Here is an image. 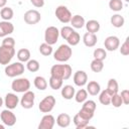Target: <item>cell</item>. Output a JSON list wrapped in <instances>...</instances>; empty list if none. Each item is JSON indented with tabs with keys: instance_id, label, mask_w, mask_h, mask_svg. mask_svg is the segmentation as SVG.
<instances>
[{
	"instance_id": "e0dca14e",
	"label": "cell",
	"mask_w": 129,
	"mask_h": 129,
	"mask_svg": "<svg viewBox=\"0 0 129 129\" xmlns=\"http://www.w3.org/2000/svg\"><path fill=\"white\" fill-rule=\"evenodd\" d=\"M97 35L96 33H91V32H86L83 36V42L86 46L88 47H93L97 43Z\"/></svg>"
},
{
	"instance_id": "7a4b0ae2",
	"label": "cell",
	"mask_w": 129,
	"mask_h": 129,
	"mask_svg": "<svg viewBox=\"0 0 129 129\" xmlns=\"http://www.w3.org/2000/svg\"><path fill=\"white\" fill-rule=\"evenodd\" d=\"M73 54V50L69 44H61L53 53V58L59 62L68 61Z\"/></svg>"
},
{
	"instance_id": "4fadbf2b",
	"label": "cell",
	"mask_w": 129,
	"mask_h": 129,
	"mask_svg": "<svg viewBox=\"0 0 129 129\" xmlns=\"http://www.w3.org/2000/svg\"><path fill=\"white\" fill-rule=\"evenodd\" d=\"M18 103H19V98L16 94H14V93L6 94L5 99H4V104L7 107V109H10V110L15 109L17 107Z\"/></svg>"
},
{
	"instance_id": "1f68e13d",
	"label": "cell",
	"mask_w": 129,
	"mask_h": 129,
	"mask_svg": "<svg viewBox=\"0 0 129 129\" xmlns=\"http://www.w3.org/2000/svg\"><path fill=\"white\" fill-rule=\"evenodd\" d=\"M39 68H40V64L36 59H29L26 61V69L31 73L37 72Z\"/></svg>"
},
{
	"instance_id": "e575fe53",
	"label": "cell",
	"mask_w": 129,
	"mask_h": 129,
	"mask_svg": "<svg viewBox=\"0 0 129 129\" xmlns=\"http://www.w3.org/2000/svg\"><path fill=\"white\" fill-rule=\"evenodd\" d=\"M109 7L113 11H121L123 9V2L122 0H110L109 1Z\"/></svg>"
},
{
	"instance_id": "6da1fadb",
	"label": "cell",
	"mask_w": 129,
	"mask_h": 129,
	"mask_svg": "<svg viewBox=\"0 0 129 129\" xmlns=\"http://www.w3.org/2000/svg\"><path fill=\"white\" fill-rule=\"evenodd\" d=\"M72 68L70 64H54L50 69V76L58 78L62 81L69 80L72 76Z\"/></svg>"
},
{
	"instance_id": "bcb514c9",
	"label": "cell",
	"mask_w": 129,
	"mask_h": 129,
	"mask_svg": "<svg viewBox=\"0 0 129 129\" xmlns=\"http://www.w3.org/2000/svg\"><path fill=\"white\" fill-rule=\"evenodd\" d=\"M7 4V0H0V8L5 7Z\"/></svg>"
},
{
	"instance_id": "5b68a950",
	"label": "cell",
	"mask_w": 129,
	"mask_h": 129,
	"mask_svg": "<svg viewBox=\"0 0 129 129\" xmlns=\"http://www.w3.org/2000/svg\"><path fill=\"white\" fill-rule=\"evenodd\" d=\"M14 54H15L14 47L1 45L0 46V64L7 66L13 58Z\"/></svg>"
},
{
	"instance_id": "83f0119b",
	"label": "cell",
	"mask_w": 129,
	"mask_h": 129,
	"mask_svg": "<svg viewBox=\"0 0 129 129\" xmlns=\"http://www.w3.org/2000/svg\"><path fill=\"white\" fill-rule=\"evenodd\" d=\"M111 97H112V95L107 90H104L99 95V101L102 105L107 106V105H110V103H111Z\"/></svg>"
},
{
	"instance_id": "b9f144b4",
	"label": "cell",
	"mask_w": 129,
	"mask_h": 129,
	"mask_svg": "<svg viewBox=\"0 0 129 129\" xmlns=\"http://www.w3.org/2000/svg\"><path fill=\"white\" fill-rule=\"evenodd\" d=\"M83 107L86 108V109H88V110H90V111L95 112L97 105H96L95 101H93V100H86L84 102V104H83Z\"/></svg>"
},
{
	"instance_id": "ba28073f",
	"label": "cell",
	"mask_w": 129,
	"mask_h": 129,
	"mask_svg": "<svg viewBox=\"0 0 129 129\" xmlns=\"http://www.w3.org/2000/svg\"><path fill=\"white\" fill-rule=\"evenodd\" d=\"M54 105H55V98L53 96L49 95V96H46L44 99H42L39 102L38 109L42 113H49L53 109Z\"/></svg>"
},
{
	"instance_id": "52a82bcc",
	"label": "cell",
	"mask_w": 129,
	"mask_h": 129,
	"mask_svg": "<svg viewBox=\"0 0 129 129\" xmlns=\"http://www.w3.org/2000/svg\"><path fill=\"white\" fill-rule=\"evenodd\" d=\"M55 16L61 23H69L72 19V13L69 10V8L64 5H59L55 9Z\"/></svg>"
},
{
	"instance_id": "d6a6232c",
	"label": "cell",
	"mask_w": 129,
	"mask_h": 129,
	"mask_svg": "<svg viewBox=\"0 0 129 129\" xmlns=\"http://www.w3.org/2000/svg\"><path fill=\"white\" fill-rule=\"evenodd\" d=\"M81 40V37H80V34L77 32V31H74L68 38H67V41L69 43V45H72V46H75L77 44H79Z\"/></svg>"
},
{
	"instance_id": "60d3db41",
	"label": "cell",
	"mask_w": 129,
	"mask_h": 129,
	"mask_svg": "<svg viewBox=\"0 0 129 129\" xmlns=\"http://www.w3.org/2000/svg\"><path fill=\"white\" fill-rule=\"evenodd\" d=\"M120 53L122 55H128L129 54V37H127L125 39V41L123 42V44L120 47Z\"/></svg>"
},
{
	"instance_id": "f546056e",
	"label": "cell",
	"mask_w": 129,
	"mask_h": 129,
	"mask_svg": "<svg viewBox=\"0 0 129 129\" xmlns=\"http://www.w3.org/2000/svg\"><path fill=\"white\" fill-rule=\"evenodd\" d=\"M48 84H49V87L52 90H58V89H60L62 87V80L50 76L49 81H48Z\"/></svg>"
},
{
	"instance_id": "7c38bea8",
	"label": "cell",
	"mask_w": 129,
	"mask_h": 129,
	"mask_svg": "<svg viewBox=\"0 0 129 129\" xmlns=\"http://www.w3.org/2000/svg\"><path fill=\"white\" fill-rule=\"evenodd\" d=\"M104 45H105V48L109 51H115L117 48H119V45H120V40L117 36L115 35H110L108 36L105 41H104Z\"/></svg>"
},
{
	"instance_id": "5bb4252c",
	"label": "cell",
	"mask_w": 129,
	"mask_h": 129,
	"mask_svg": "<svg viewBox=\"0 0 129 129\" xmlns=\"http://www.w3.org/2000/svg\"><path fill=\"white\" fill-rule=\"evenodd\" d=\"M55 124V119L52 115L46 114L41 118V121L38 125V129H52Z\"/></svg>"
},
{
	"instance_id": "f35d334b",
	"label": "cell",
	"mask_w": 129,
	"mask_h": 129,
	"mask_svg": "<svg viewBox=\"0 0 129 129\" xmlns=\"http://www.w3.org/2000/svg\"><path fill=\"white\" fill-rule=\"evenodd\" d=\"M110 104H112L115 108H119V107H121V106L123 105V101H122L121 96H120L118 93L112 95V97H111V103H110Z\"/></svg>"
},
{
	"instance_id": "277c9868",
	"label": "cell",
	"mask_w": 129,
	"mask_h": 129,
	"mask_svg": "<svg viewBox=\"0 0 129 129\" xmlns=\"http://www.w3.org/2000/svg\"><path fill=\"white\" fill-rule=\"evenodd\" d=\"M11 89L16 93H24L30 89V82L26 78L15 79L11 84Z\"/></svg>"
},
{
	"instance_id": "44dd1931",
	"label": "cell",
	"mask_w": 129,
	"mask_h": 129,
	"mask_svg": "<svg viewBox=\"0 0 129 129\" xmlns=\"http://www.w3.org/2000/svg\"><path fill=\"white\" fill-rule=\"evenodd\" d=\"M75 93H76L75 88H74L73 86H71V85H66L64 87H62L61 92H60L62 98L66 99V100H71V99H73L74 96H75Z\"/></svg>"
},
{
	"instance_id": "c3c4849f",
	"label": "cell",
	"mask_w": 129,
	"mask_h": 129,
	"mask_svg": "<svg viewBox=\"0 0 129 129\" xmlns=\"http://www.w3.org/2000/svg\"><path fill=\"white\" fill-rule=\"evenodd\" d=\"M0 129H4V125H2V124H0Z\"/></svg>"
},
{
	"instance_id": "ffe728a7",
	"label": "cell",
	"mask_w": 129,
	"mask_h": 129,
	"mask_svg": "<svg viewBox=\"0 0 129 129\" xmlns=\"http://www.w3.org/2000/svg\"><path fill=\"white\" fill-rule=\"evenodd\" d=\"M101 91V87L100 84L96 81H91L88 83L87 85V92L91 95V96H97Z\"/></svg>"
},
{
	"instance_id": "3957f363",
	"label": "cell",
	"mask_w": 129,
	"mask_h": 129,
	"mask_svg": "<svg viewBox=\"0 0 129 129\" xmlns=\"http://www.w3.org/2000/svg\"><path fill=\"white\" fill-rule=\"evenodd\" d=\"M5 75L9 78H14V77H18L20 75H22L24 73V64L21 61H17V62H13L11 64H7L5 67Z\"/></svg>"
},
{
	"instance_id": "4316f807",
	"label": "cell",
	"mask_w": 129,
	"mask_h": 129,
	"mask_svg": "<svg viewBox=\"0 0 129 129\" xmlns=\"http://www.w3.org/2000/svg\"><path fill=\"white\" fill-rule=\"evenodd\" d=\"M13 14H14V12H13L12 8L6 7V6L3 7V8L1 9V11H0V16H1V18H2L3 20H6V21L11 20V19L13 18Z\"/></svg>"
},
{
	"instance_id": "7dc6e473",
	"label": "cell",
	"mask_w": 129,
	"mask_h": 129,
	"mask_svg": "<svg viewBox=\"0 0 129 129\" xmlns=\"http://www.w3.org/2000/svg\"><path fill=\"white\" fill-rule=\"evenodd\" d=\"M3 103H4V101H3V99H2L1 97H0V108H1L2 106H3Z\"/></svg>"
},
{
	"instance_id": "836d02e7",
	"label": "cell",
	"mask_w": 129,
	"mask_h": 129,
	"mask_svg": "<svg viewBox=\"0 0 129 129\" xmlns=\"http://www.w3.org/2000/svg\"><path fill=\"white\" fill-rule=\"evenodd\" d=\"M104 69V63L103 60H99V59H93L91 62V70L94 73H100L102 72V70Z\"/></svg>"
},
{
	"instance_id": "ee69618b",
	"label": "cell",
	"mask_w": 129,
	"mask_h": 129,
	"mask_svg": "<svg viewBox=\"0 0 129 129\" xmlns=\"http://www.w3.org/2000/svg\"><path fill=\"white\" fill-rule=\"evenodd\" d=\"M121 98H122V101H123V104L125 105H128L129 104V91L128 90H123L120 94Z\"/></svg>"
},
{
	"instance_id": "f1b7e54d",
	"label": "cell",
	"mask_w": 129,
	"mask_h": 129,
	"mask_svg": "<svg viewBox=\"0 0 129 129\" xmlns=\"http://www.w3.org/2000/svg\"><path fill=\"white\" fill-rule=\"evenodd\" d=\"M111 95H114L116 93H118L119 91V85L117 83V81L115 79H110L108 81V85H107V89H106Z\"/></svg>"
},
{
	"instance_id": "4dcf8cb0",
	"label": "cell",
	"mask_w": 129,
	"mask_h": 129,
	"mask_svg": "<svg viewBox=\"0 0 129 129\" xmlns=\"http://www.w3.org/2000/svg\"><path fill=\"white\" fill-rule=\"evenodd\" d=\"M74 97H75L76 102H78V103H84L87 100L88 92L85 89H80L77 93H75V96Z\"/></svg>"
},
{
	"instance_id": "7bdbcfd3",
	"label": "cell",
	"mask_w": 129,
	"mask_h": 129,
	"mask_svg": "<svg viewBox=\"0 0 129 129\" xmlns=\"http://www.w3.org/2000/svg\"><path fill=\"white\" fill-rule=\"evenodd\" d=\"M1 45H4V46H9V47H14L15 46V40L13 37H10V36H5L4 39L2 40V44Z\"/></svg>"
},
{
	"instance_id": "ab89813d",
	"label": "cell",
	"mask_w": 129,
	"mask_h": 129,
	"mask_svg": "<svg viewBox=\"0 0 129 129\" xmlns=\"http://www.w3.org/2000/svg\"><path fill=\"white\" fill-rule=\"evenodd\" d=\"M74 31H75V30L73 29L72 26H63V27H61V29L59 30V34H60V36H61L63 39L67 40V38H68Z\"/></svg>"
},
{
	"instance_id": "f6af8a7d",
	"label": "cell",
	"mask_w": 129,
	"mask_h": 129,
	"mask_svg": "<svg viewBox=\"0 0 129 129\" xmlns=\"http://www.w3.org/2000/svg\"><path fill=\"white\" fill-rule=\"evenodd\" d=\"M30 2L36 8H40L44 5V0H30Z\"/></svg>"
},
{
	"instance_id": "7402d4cb",
	"label": "cell",
	"mask_w": 129,
	"mask_h": 129,
	"mask_svg": "<svg viewBox=\"0 0 129 129\" xmlns=\"http://www.w3.org/2000/svg\"><path fill=\"white\" fill-rule=\"evenodd\" d=\"M70 22H71V24H72V26H73L74 28H78V29L84 27V26H85V23H86L85 18H84L83 16L79 15V14L72 16V19H71Z\"/></svg>"
},
{
	"instance_id": "d590c367",
	"label": "cell",
	"mask_w": 129,
	"mask_h": 129,
	"mask_svg": "<svg viewBox=\"0 0 129 129\" xmlns=\"http://www.w3.org/2000/svg\"><path fill=\"white\" fill-rule=\"evenodd\" d=\"M39 52L44 56H48L52 53V47H51V45L47 44L46 42L41 43L39 45Z\"/></svg>"
},
{
	"instance_id": "9a60e30c",
	"label": "cell",
	"mask_w": 129,
	"mask_h": 129,
	"mask_svg": "<svg viewBox=\"0 0 129 129\" xmlns=\"http://www.w3.org/2000/svg\"><path fill=\"white\" fill-rule=\"evenodd\" d=\"M14 31V26L10 21H0V37H5Z\"/></svg>"
},
{
	"instance_id": "cb8c5ba5",
	"label": "cell",
	"mask_w": 129,
	"mask_h": 129,
	"mask_svg": "<svg viewBox=\"0 0 129 129\" xmlns=\"http://www.w3.org/2000/svg\"><path fill=\"white\" fill-rule=\"evenodd\" d=\"M33 84H34L35 88L37 90H39V91H44L47 88V82H46V80L43 77H40V76H37V77L34 78Z\"/></svg>"
},
{
	"instance_id": "8992f818",
	"label": "cell",
	"mask_w": 129,
	"mask_h": 129,
	"mask_svg": "<svg viewBox=\"0 0 129 129\" xmlns=\"http://www.w3.org/2000/svg\"><path fill=\"white\" fill-rule=\"evenodd\" d=\"M59 36V30L55 26H48L44 31V40L47 44L53 45L56 43Z\"/></svg>"
},
{
	"instance_id": "8fae6325",
	"label": "cell",
	"mask_w": 129,
	"mask_h": 129,
	"mask_svg": "<svg viewBox=\"0 0 129 129\" xmlns=\"http://www.w3.org/2000/svg\"><path fill=\"white\" fill-rule=\"evenodd\" d=\"M0 118H1V121L3 122V124L6 126H9V127L13 126L16 123V116L14 115L13 112H11L10 109L3 110L0 114Z\"/></svg>"
},
{
	"instance_id": "603a6c76",
	"label": "cell",
	"mask_w": 129,
	"mask_h": 129,
	"mask_svg": "<svg viewBox=\"0 0 129 129\" xmlns=\"http://www.w3.org/2000/svg\"><path fill=\"white\" fill-rule=\"evenodd\" d=\"M85 25H86L87 31L91 32V33H96L100 29V23H99V21H97L95 19H91V20L87 21L85 23Z\"/></svg>"
},
{
	"instance_id": "484cf974",
	"label": "cell",
	"mask_w": 129,
	"mask_h": 129,
	"mask_svg": "<svg viewBox=\"0 0 129 129\" xmlns=\"http://www.w3.org/2000/svg\"><path fill=\"white\" fill-rule=\"evenodd\" d=\"M17 58L21 62H26L30 59V51L27 48H21L17 51Z\"/></svg>"
},
{
	"instance_id": "8d00e7d4",
	"label": "cell",
	"mask_w": 129,
	"mask_h": 129,
	"mask_svg": "<svg viewBox=\"0 0 129 129\" xmlns=\"http://www.w3.org/2000/svg\"><path fill=\"white\" fill-rule=\"evenodd\" d=\"M93 56H94L95 59L104 60L107 57V52L104 48H96L93 52Z\"/></svg>"
},
{
	"instance_id": "74e56055",
	"label": "cell",
	"mask_w": 129,
	"mask_h": 129,
	"mask_svg": "<svg viewBox=\"0 0 129 129\" xmlns=\"http://www.w3.org/2000/svg\"><path fill=\"white\" fill-rule=\"evenodd\" d=\"M94 113L95 112H93V111H90V110H88V109H86V108H84V107H82V109L79 111V115L82 117V118H84L85 120H88V121H90L93 117H94Z\"/></svg>"
},
{
	"instance_id": "d6986e66",
	"label": "cell",
	"mask_w": 129,
	"mask_h": 129,
	"mask_svg": "<svg viewBox=\"0 0 129 129\" xmlns=\"http://www.w3.org/2000/svg\"><path fill=\"white\" fill-rule=\"evenodd\" d=\"M73 122H74V124L76 125L77 129H84V128H89V127H91V126L89 125V122H90V121L85 120V119L82 118L79 114H76V115L74 116Z\"/></svg>"
},
{
	"instance_id": "d4e9b609",
	"label": "cell",
	"mask_w": 129,
	"mask_h": 129,
	"mask_svg": "<svg viewBox=\"0 0 129 129\" xmlns=\"http://www.w3.org/2000/svg\"><path fill=\"white\" fill-rule=\"evenodd\" d=\"M110 21H111V24H112L114 27H116V28L122 27V26L124 25V23H125L124 17L121 16L120 14H114V15L111 17Z\"/></svg>"
},
{
	"instance_id": "9c48e42d",
	"label": "cell",
	"mask_w": 129,
	"mask_h": 129,
	"mask_svg": "<svg viewBox=\"0 0 129 129\" xmlns=\"http://www.w3.org/2000/svg\"><path fill=\"white\" fill-rule=\"evenodd\" d=\"M34 98H35L34 93L28 90V91L24 92L23 96L21 97L20 105L24 109H31L33 107V105H34Z\"/></svg>"
},
{
	"instance_id": "681fc988",
	"label": "cell",
	"mask_w": 129,
	"mask_h": 129,
	"mask_svg": "<svg viewBox=\"0 0 129 129\" xmlns=\"http://www.w3.org/2000/svg\"><path fill=\"white\" fill-rule=\"evenodd\" d=\"M125 1H126V2H129V0H125Z\"/></svg>"
},
{
	"instance_id": "30bf717a",
	"label": "cell",
	"mask_w": 129,
	"mask_h": 129,
	"mask_svg": "<svg viewBox=\"0 0 129 129\" xmlns=\"http://www.w3.org/2000/svg\"><path fill=\"white\" fill-rule=\"evenodd\" d=\"M23 18H24V21H25L27 24H29V25H34V24H36V23H38V22L40 21L41 15H40V13H39L37 10L32 9V10L26 11V12L24 13Z\"/></svg>"
},
{
	"instance_id": "2e32d148",
	"label": "cell",
	"mask_w": 129,
	"mask_h": 129,
	"mask_svg": "<svg viewBox=\"0 0 129 129\" xmlns=\"http://www.w3.org/2000/svg\"><path fill=\"white\" fill-rule=\"evenodd\" d=\"M88 82V75L84 71H77L74 75V83L78 87H83Z\"/></svg>"
},
{
	"instance_id": "ac0fdd59",
	"label": "cell",
	"mask_w": 129,
	"mask_h": 129,
	"mask_svg": "<svg viewBox=\"0 0 129 129\" xmlns=\"http://www.w3.org/2000/svg\"><path fill=\"white\" fill-rule=\"evenodd\" d=\"M71 117H70V115L69 114H67V113H61V114H59L57 117H56V120H55V122H56V124L59 126V127H61V128H67V127H69L70 126V124H71Z\"/></svg>"
}]
</instances>
